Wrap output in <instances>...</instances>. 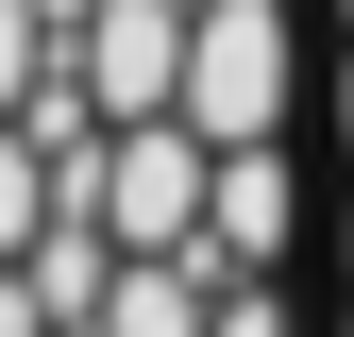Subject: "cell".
<instances>
[{
	"instance_id": "8fae6325",
	"label": "cell",
	"mask_w": 354,
	"mask_h": 337,
	"mask_svg": "<svg viewBox=\"0 0 354 337\" xmlns=\"http://www.w3.org/2000/svg\"><path fill=\"white\" fill-rule=\"evenodd\" d=\"M337 287H354V186H337Z\"/></svg>"
},
{
	"instance_id": "7c38bea8",
	"label": "cell",
	"mask_w": 354,
	"mask_h": 337,
	"mask_svg": "<svg viewBox=\"0 0 354 337\" xmlns=\"http://www.w3.org/2000/svg\"><path fill=\"white\" fill-rule=\"evenodd\" d=\"M337 34H354V0H337Z\"/></svg>"
},
{
	"instance_id": "8992f818",
	"label": "cell",
	"mask_w": 354,
	"mask_h": 337,
	"mask_svg": "<svg viewBox=\"0 0 354 337\" xmlns=\"http://www.w3.org/2000/svg\"><path fill=\"white\" fill-rule=\"evenodd\" d=\"M51 220H68V168L0 118V270H34V236H51Z\"/></svg>"
},
{
	"instance_id": "4fadbf2b",
	"label": "cell",
	"mask_w": 354,
	"mask_h": 337,
	"mask_svg": "<svg viewBox=\"0 0 354 337\" xmlns=\"http://www.w3.org/2000/svg\"><path fill=\"white\" fill-rule=\"evenodd\" d=\"M337 337H354V304H337Z\"/></svg>"
},
{
	"instance_id": "277c9868",
	"label": "cell",
	"mask_w": 354,
	"mask_h": 337,
	"mask_svg": "<svg viewBox=\"0 0 354 337\" xmlns=\"http://www.w3.org/2000/svg\"><path fill=\"white\" fill-rule=\"evenodd\" d=\"M287 253H304V168H287V152H219L186 270H203V287H287Z\"/></svg>"
},
{
	"instance_id": "52a82bcc",
	"label": "cell",
	"mask_w": 354,
	"mask_h": 337,
	"mask_svg": "<svg viewBox=\"0 0 354 337\" xmlns=\"http://www.w3.org/2000/svg\"><path fill=\"white\" fill-rule=\"evenodd\" d=\"M68 84V34H51V0H0V118H34Z\"/></svg>"
},
{
	"instance_id": "9c48e42d",
	"label": "cell",
	"mask_w": 354,
	"mask_h": 337,
	"mask_svg": "<svg viewBox=\"0 0 354 337\" xmlns=\"http://www.w3.org/2000/svg\"><path fill=\"white\" fill-rule=\"evenodd\" d=\"M0 337H68V320H51V287H34V270H0Z\"/></svg>"
},
{
	"instance_id": "7a4b0ae2",
	"label": "cell",
	"mask_w": 354,
	"mask_h": 337,
	"mask_svg": "<svg viewBox=\"0 0 354 337\" xmlns=\"http://www.w3.org/2000/svg\"><path fill=\"white\" fill-rule=\"evenodd\" d=\"M51 168H68V220H102L118 253H203V186H219V152L186 135V118H136V135L51 152Z\"/></svg>"
},
{
	"instance_id": "3957f363",
	"label": "cell",
	"mask_w": 354,
	"mask_h": 337,
	"mask_svg": "<svg viewBox=\"0 0 354 337\" xmlns=\"http://www.w3.org/2000/svg\"><path fill=\"white\" fill-rule=\"evenodd\" d=\"M186 17H203V0H84L68 84L102 102V135H136V118H186Z\"/></svg>"
},
{
	"instance_id": "ba28073f",
	"label": "cell",
	"mask_w": 354,
	"mask_h": 337,
	"mask_svg": "<svg viewBox=\"0 0 354 337\" xmlns=\"http://www.w3.org/2000/svg\"><path fill=\"white\" fill-rule=\"evenodd\" d=\"M203 337H304V304H287V287H219V320Z\"/></svg>"
},
{
	"instance_id": "5b68a950",
	"label": "cell",
	"mask_w": 354,
	"mask_h": 337,
	"mask_svg": "<svg viewBox=\"0 0 354 337\" xmlns=\"http://www.w3.org/2000/svg\"><path fill=\"white\" fill-rule=\"evenodd\" d=\"M203 320H219V287L186 270V253H118V287H102L84 337H203Z\"/></svg>"
},
{
	"instance_id": "6da1fadb",
	"label": "cell",
	"mask_w": 354,
	"mask_h": 337,
	"mask_svg": "<svg viewBox=\"0 0 354 337\" xmlns=\"http://www.w3.org/2000/svg\"><path fill=\"white\" fill-rule=\"evenodd\" d=\"M304 118V17L287 0H203L186 17V135L203 152H287Z\"/></svg>"
},
{
	"instance_id": "30bf717a",
	"label": "cell",
	"mask_w": 354,
	"mask_h": 337,
	"mask_svg": "<svg viewBox=\"0 0 354 337\" xmlns=\"http://www.w3.org/2000/svg\"><path fill=\"white\" fill-rule=\"evenodd\" d=\"M321 118H337V152H354V34H337V84H321Z\"/></svg>"
}]
</instances>
